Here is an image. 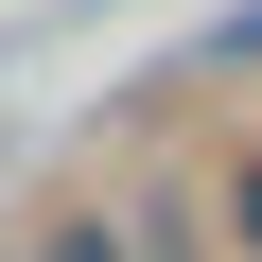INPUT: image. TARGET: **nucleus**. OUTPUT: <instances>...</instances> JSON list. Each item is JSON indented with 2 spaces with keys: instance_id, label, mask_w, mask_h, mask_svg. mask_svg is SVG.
<instances>
[{
  "instance_id": "1",
  "label": "nucleus",
  "mask_w": 262,
  "mask_h": 262,
  "mask_svg": "<svg viewBox=\"0 0 262 262\" xmlns=\"http://www.w3.org/2000/svg\"><path fill=\"white\" fill-rule=\"evenodd\" d=\"M35 262H140V245H122V227H53Z\"/></svg>"
},
{
  "instance_id": "2",
  "label": "nucleus",
  "mask_w": 262,
  "mask_h": 262,
  "mask_svg": "<svg viewBox=\"0 0 262 262\" xmlns=\"http://www.w3.org/2000/svg\"><path fill=\"white\" fill-rule=\"evenodd\" d=\"M227 227H245V262H262V158H245V175H227Z\"/></svg>"
}]
</instances>
